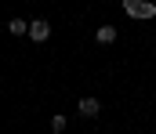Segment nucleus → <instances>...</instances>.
Segmentation results:
<instances>
[{"label": "nucleus", "mask_w": 156, "mask_h": 134, "mask_svg": "<svg viewBox=\"0 0 156 134\" xmlns=\"http://www.w3.org/2000/svg\"><path fill=\"white\" fill-rule=\"evenodd\" d=\"M94 40H98V44H113V40H116V29H113V26H102V29L94 33Z\"/></svg>", "instance_id": "20e7f679"}, {"label": "nucleus", "mask_w": 156, "mask_h": 134, "mask_svg": "<svg viewBox=\"0 0 156 134\" xmlns=\"http://www.w3.org/2000/svg\"><path fill=\"white\" fill-rule=\"evenodd\" d=\"M26 36H29L33 44H44V40L51 36V26H47L44 18H33V22H29V33H26Z\"/></svg>", "instance_id": "f03ea898"}, {"label": "nucleus", "mask_w": 156, "mask_h": 134, "mask_svg": "<svg viewBox=\"0 0 156 134\" xmlns=\"http://www.w3.org/2000/svg\"><path fill=\"white\" fill-rule=\"evenodd\" d=\"M123 4V11L131 15V18H156V4H149V0H120Z\"/></svg>", "instance_id": "f257e3e1"}, {"label": "nucleus", "mask_w": 156, "mask_h": 134, "mask_svg": "<svg viewBox=\"0 0 156 134\" xmlns=\"http://www.w3.org/2000/svg\"><path fill=\"white\" fill-rule=\"evenodd\" d=\"M80 116H83V120H91V116H98V112H102V101H98V98H80Z\"/></svg>", "instance_id": "7ed1b4c3"}, {"label": "nucleus", "mask_w": 156, "mask_h": 134, "mask_svg": "<svg viewBox=\"0 0 156 134\" xmlns=\"http://www.w3.org/2000/svg\"><path fill=\"white\" fill-rule=\"evenodd\" d=\"M7 29H11L15 36H26V33H29V22H22V18H11V22H7Z\"/></svg>", "instance_id": "39448f33"}, {"label": "nucleus", "mask_w": 156, "mask_h": 134, "mask_svg": "<svg viewBox=\"0 0 156 134\" xmlns=\"http://www.w3.org/2000/svg\"><path fill=\"white\" fill-rule=\"evenodd\" d=\"M51 131H55V134L66 131V116H62V112H58V116H51Z\"/></svg>", "instance_id": "423d86ee"}]
</instances>
